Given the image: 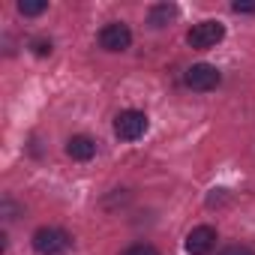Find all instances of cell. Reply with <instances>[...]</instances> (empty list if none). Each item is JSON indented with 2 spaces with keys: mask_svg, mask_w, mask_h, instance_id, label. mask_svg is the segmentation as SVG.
I'll return each instance as SVG.
<instances>
[{
  "mask_svg": "<svg viewBox=\"0 0 255 255\" xmlns=\"http://www.w3.org/2000/svg\"><path fill=\"white\" fill-rule=\"evenodd\" d=\"M30 51H33L36 57H48V54L54 51V45H51V39H33V42H30Z\"/></svg>",
  "mask_w": 255,
  "mask_h": 255,
  "instance_id": "cell-11",
  "label": "cell"
},
{
  "mask_svg": "<svg viewBox=\"0 0 255 255\" xmlns=\"http://www.w3.org/2000/svg\"><path fill=\"white\" fill-rule=\"evenodd\" d=\"M219 255H255V252H252L249 246H237V243H234V246H225Z\"/></svg>",
  "mask_w": 255,
  "mask_h": 255,
  "instance_id": "cell-13",
  "label": "cell"
},
{
  "mask_svg": "<svg viewBox=\"0 0 255 255\" xmlns=\"http://www.w3.org/2000/svg\"><path fill=\"white\" fill-rule=\"evenodd\" d=\"M219 81H222V72L210 63H195L183 72V84L195 93H210V90L219 87Z\"/></svg>",
  "mask_w": 255,
  "mask_h": 255,
  "instance_id": "cell-4",
  "label": "cell"
},
{
  "mask_svg": "<svg viewBox=\"0 0 255 255\" xmlns=\"http://www.w3.org/2000/svg\"><path fill=\"white\" fill-rule=\"evenodd\" d=\"M231 12H237V15H255V3H240V0H234Z\"/></svg>",
  "mask_w": 255,
  "mask_h": 255,
  "instance_id": "cell-12",
  "label": "cell"
},
{
  "mask_svg": "<svg viewBox=\"0 0 255 255\" xmlns=\"http://www.w3.org/2000/svg\"><path fill=\"white\" fill-rule=\"evenodd\" d=\"M99 45L102 51H111V54H120L132 45V30L126 27L123 21H111L99 30Z\"/></svg>",
  "mask_w": 255,
  "mask_h": 255,
  "instance_id": "cell-5",
  "label": "cell"
},
{
  "mask_svg": "<svg viewBox=\"0 0 255 255\" xmlns=\"http://www.w3.org/2000/svg\"><path fill=\"white\" fill-rule=\"evenodd\" d=\"M183 246H186L189 255H210L213 246H216V228H210V225H195V228L186 234Z\"/></svg>",
  "mask_w": 255,
  "mask_h": 255,
  "instance_id": "cell-6",
  "label": "cell"
},
{
  "mask_svg": "<svg viewBox=\"0 0 255 255\" xmlns=\"http://www.w3.org/2000/svg\"><path fill=\"white\" fill-rule=\"evenodd\" d=\"M66 156L75 162H90L96 156V141L90 135H72L66 141Z\"/></svg>",
  "mask_w": 255,
  "mask_h": 255,
  "instance_id": "cell-7",
  "label": "cell"
},
{
  "mask_svg": "<svg viewBox=\"0 0 255 255\" xmlns=\"http://www.w3.org/2000/svg\"><path fill=\"white\" fill-rule=\"evenodd\" d=\"M222 39H225V24H222V21H213V18L192 24L189 33H186V45L195 48V51H210V48H216Z\"/></svg>",
  "mask_w": 255,
  "mask_h": 255,
  "instance_id": "cell-1",
  "label": "cell"
},
{
  "mask_svg": "<svg viewBox=\"0 0 255 255\" xmlns=\"http://www.w3.org/2000/svg\"><path fill=\"white\" fill-rule=\"evenodd\" d=\"M147 114L144 111H135V108H126L114 117V135L120 141H138L144 132H147Z\"/></svg>",
  "mask_w": 255,
  "mask_h": 255,
  "instance_id": "cell-3",
  "label": "cell"
},
{
  "mask_svg": "<svg viewBox=\"0 0 255 255\" xmlns=\"http://www.w3.org/2000/svg\"><path fill=\"white\" fill-rule=\"evenodd\" d=\"M30 243H33V249L39 255H63L72 246V237L63 228H57V225H42V228L33 231Z\"/></svg>",
  "mask_w": 255,
  "mask_h": 255,
  "instance_id": "cell-2",
  "label": "cell"
},
{
  "mask_svg": "<svg viewBox=\"0 0 255 255\" xmlns=\"http://www.w3.org/2000/svg\"><path fill=\"white\" fill-rule=\"evenodd\" d=\"M15 210H18V207H15L9 198H3V216H6V219H15Z\"/></svg>",
  "mask_w": 255,
  "mask_h": 255,
  "instance_id": "cell-14",
  "label": "cell"
},
{
  "mask_svg": "<svg viewBox=\"0 0 255 255\" xmlns=\"http://www.w3.org/2000/svg\"><path fill=\"white\" fill-rule=\"evenodd\" d=\"M120 255H159V249L153 243H132V246H126Z\"/></svg>",
  "mask_w": 255,
  "mask_h": 255,
  "instance_id": "cell-10",
  "label": "cell"
},
{
  "mask_svg": "<svg viewBox=\"0 0 255 255\" xmlns=\"http://www.w3.org/2000/svg\"><path fill=\"white\" fill-rule=\"evenodd\" d=\"M177 15H180V9H177L174 3H153V6L147 9V24H150L153 30H162V27H168Z\"/></svg>",
  "mask_w": 255,
  "mask_h": 255,
  "instance_id": "cell-8",
  "label": "cell"
},
{
  "mask_svg": "<svg viewBox=\"0 0 255 255\" xmlns=\"http://www.w3.org/2000/svg\"><path fill=\"white\" fill-rule=\"evenodd\" d=\"M48 9V3L45 0H18V12L21 15H27V18H33V15H42Z\"/></svg>",
  "mask_w": 255,
  "mask_h": 255,
  "instance_id": "cell-9",
  "label": "cell"
}]
</instances>
